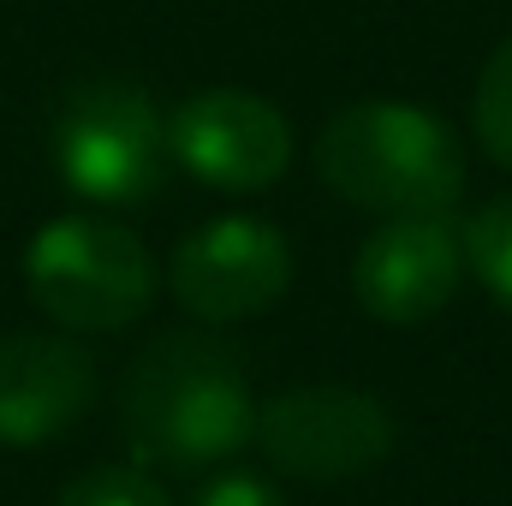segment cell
Here are the masks:
<instances>
[{
	"instance_id": "1",
	"label": "cell",
	"mask_w": 512,
	"mask_h": 506,
	"mask_svg": "<svg viewBox=\"0 0 512 506\" xmlns=\"http://www.w3.org/2000/svg\"><path fill=\"white\" fill-rule=\"evenodd\" d=\"M126 441L143 465L203 471L233 459L256 435V399L239 358L209 334L149 340L120 387Z\"/></svg>"
},
{
	"instance_id": "2",
	"label": "cell",
	"mask_w": 512,
	"mask_h": 506,
	"mask_svg": "<svg viewBox=\"0 0 512 506\" xmlns=\"http://www.w3.org/2000/svg\"><path fill=\"white\" fill-rule=\"evenodd\" d=\"M316 173L358 209L387 221L453 215L465 191V149L453 126L411 102H352L316 137Z\"/></svg>"
},
{
	"instance_id": "3",
	"label": "cell",
	"mask_w": 512,
	"mask_h": 506,
	"mask_svg": "<svg viewBox=\"0 0 512 506\" xmlns=\"http://www.w3.org/2000/svg\"><path fill=\"white\" fill-rule=\"evenodd\" d=\"M24 286L36 310L72 334H114L155 298V262L120 221L60 215L24 251Z\"/></svg>"
},
{
	"instance_id": "4",
	"label": "cell",
	"mask_w": 512,
	"mask_h": 506,
	"mask_svg": "<svg viewBox=\"0 0 512 506\" xmlns=\"http://www.w3.org/2000/svg\"><path fill=\"white\" fill-rule=\"evenodd\" d=\"M167 120L131 84H84L54 114V173L108 209H126L167 179Z\"/></svg>"
},
{
	"instance_id": "5",
	"label": "cell",
	"mask_w": 512,
	"mask_h": 506,
	"mask_svg": "<svg viewBox=\"0 0 512 506\" xmlns=\"http://www.w3.org/2000/svg\"><path fill=\"white\" fill-rule=\"evenodd\" d=\"M251 441L286 477L352 483L393 453L399 429H393V411L376 393L340 387V381H310V387H286L268 405H256Z\"/></svg>"
},
{
	"instance_id": "6",
	"label": "cell",
	"mask_w": 512,
	"mask_h": 506,
	"mask_svg": "<svg viewBox=\"0 0 512 506\" xmlns=\"http://www.w3.org/2000/svg\"><path fill=\"white\" fill-rule=\"evenodd\" d=\"M167 286L197 322H245L286 298L292 245L280 239V227L256 215H221L203 221L191 239H179L167 262Z\"/></svg>"
},
{
	"instance_id": "7",
	"label": "cell",
	"mask_w": 512,
	"mask_h": 506,
	"mask_svg": "<svg viewBox=\"0 0 512 506\" xmlns=\"http://www.w3.org/2000/svg\"><path fill=\"white\" fill-rule=\"evenodd\" d=\"M167 149L215 191H268L292 161V126L251 90H197L173 108Z\"/></svg>"
},
{
	"instance_id": "8",
	"label": "cell",
	"mask_w": 512,
	"mask_h": 506,
	"mask_svg": "<svg viewBox=\"0 0 512 506\" xmlns=\"http://www.w3.org/2000/svg\"><path fill=\"white\" fill-rule=\"evenodd\" d=\"M459 280H465V245H459V227L447 215L387 221L364 239V251L352 262L358 304L393 328L441 316L453 304Z\"/></svg>"
},
{
	"instance_id": "9",
	"label": "cell",
	"mask_w": 512,
	"mask_h": 506,
	"mask_svg": "<svg viewBox=\"0 0 512 506\" xmlns=\"http://www.w3.org/2000/svg\"><path fill=\"white\" fill-rule=\"evenodd\" d=\"M96 399V364L66 334H0V447L66 435Z\"/></svg>"
},
{
	"instance_id": "10",
	"label": "cell",
	"mask_w": 512,
	"mask_h": 506,
	"mask_svg": "<svg viewBox=\"0 0 512 506\" xmlns=\"http://www.w3.org/2000/svg\"><path fill=\"white\" fill-rule=\"evenodd\" d=\"M459 245H465V262L477 274V286L512 310V197H495L483 203L465 227H459Z\"/></svg>"
},
{
	"instance_id": "11",
	"label": "cell",
	"mask_w": 512,
	"mask_h": 506,
	"mask_svg": "<svg viewBox=\"0 0 512 506\" xmlns=\"http://www.w3.org/2000/svg\"><path fill=\"white\" fill-rule=\"evenodd\" d=\"M471 120H477V143H483V149L512 173V36L489 54L483 78H477Z\"/></svg>"
},
{
	"instance_id": "12",
	"label": "cell",
	"mask_w": 512,
	"mask_h": 506,
	"mask_svg": "<svg viewBox=\"0 0 512 506\" xmlns=\"http://www.w3.org/2000/svg\"><path fill=\"white\" fill-rule=\"evenodd\" d=\"M54 506H173V501H167V489L155 477L126 471V465H108V471H90V477L66 483Z\"/></svg>"
},
{
	"instance_id": "13",
	"label": "cell",
	"mask_w": 512,
	"mask_h": 506,
	"mask_svg": "<svg viewBox=\"0 0 512 506\" xmlns=\"http://www.w3.org/2000/svg\"><path fill=\"white\" fill-rule=\"evenodd\" d=\"M197 506H286V501H280V489L262 483L256 471H227V477H215V483L197 495Z\"/></svg>"
}]
</instances>
